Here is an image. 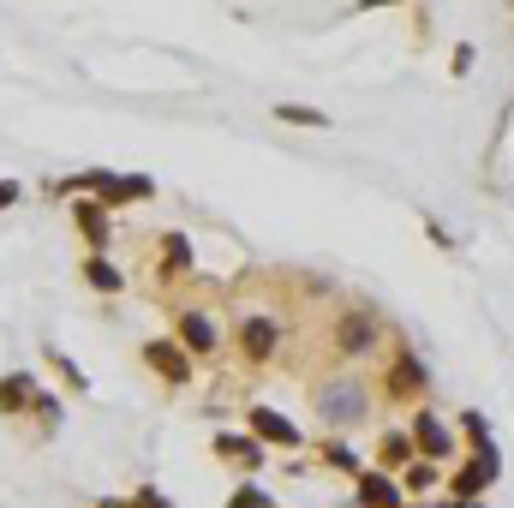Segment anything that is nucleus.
I'll list each match as a JSON object with an SVG mask.
<instances>
[{
    "label": "nucleus",
    "instance_id": "obj_9",
    "mask_svg": "<svg viewBox=\"0 0 514 508\" xmlns=\"http://www.w3.org/2000/svg\"><path fill=\"white\" fill-rule=\"evenodd\" d=\"M84 275H90V287H102V294H120V281H126L108 257H90V263H84Z\"/></svg>",
    "mask_w": 514,
    "mask_h": 508
},
{
    "label": "nucleus",
    "instance_id": "obj_4",
    "mask_svg": "<svg viewBox=\"0 0 514 508\" xmlns=\"http://www.w3.org/2000/svg\"><path fill=\"white\" fill-rule=\"evenodd\" d=\"M179 335H186V347H192V353H210V347H216V323H210L203 312H186V317H179Z\"/></svg>",
    "mask_w": 514,
    "mask_h": 508
},
{
    "label": "nucleus",
    "instance_id": "obj_16",
    "mask_svg": "<svg viewBox=\"0 0 514 508\" xmlns=\"http://www.w3.org/2000/svg\"><path fill=\"white\" fill-rule=\"evenodd\" d=\"M234 508H269V496H263V490H239Z\"/></svg>",
    "mask_w": 514,
    "mask_h": 508
},
{
    "label": "nucleus",
    "instance_id": "obj_10",
    "mask_svg": "<svg viewBox=\"0 0 514 508\" xmlns=\"http://www.w3.org/2000/svg\"><path fill=\"white\" fill-rule=\"evenodd\" d=\"M341 347H347V353L371 347V317H347V323H341Z\"/></svg>",
    "mask_w": 514,
    "mask_h": 508
},
{
    "label": "nucleus",
    "instance_id": "obj_12",
    "mask_svg": "<svg viewBox=\"0 0 514 508\" xmlns=\"http://www.w3.org/2000/svg\"><path fill=\"white\" fill-rule=\"evenodd\" d=\"M216 449H221V454H234L239 467H257V443H245V437H221Z\"/></svg>",
    "mask_w": 514,
    "mask_h": 508
},
{
    "label": "nucleus",
    "instance_id": "obj_1",
    "mask_svg": "<svg viewBox=\"0 0 514 508\" xmlns=\"http://www.w3.org/2000/svg\"><path fill=\"white\" fill-rule=\"evenodd\" d=\"M317 412L341 430L359 425L365 419V383H329V389H317Z\"/></svg>",
    "mask_w": 514,
    "mask_h": 508
},
{
    "label": "nucleus",
    "instance_id": "obj_18",
    "mask_svg": "<svg viewBox=\"0 0 514 508\" xmlns=\"http://www.w3.org/2000/svg\"><path fill=\"white\" fill-rule=\"evenodd\" d=\"M12 197H19V186H12V179H0V210H6Z\"/></svg>",
    "mask_w": 514,
    "mask_h": 508
},
{
    "label": "nucleus",
    "instance_id": "obj_15",
    "mask_svg": "<svg viewBox=\"0 0 514 508\" xmlns=\"http://www.w3.org/2000/svg\"><path fill=\"white\" fill-rule=\"evenodd\" d=\"M401 389H419L425 383V371H419V359H401V377H395Z\"/></svg>",
    "mask_w": 514,
    "mask_h": 508
},
{
    "label": "nucleus",
    "instance_id": "obj_14",
    "mask_svg": "<svg viewBox=\"0 0 514 508\" xmlns=\"http://www.w3.org/2000/svg\"><path fill=\"white\" fill-rule=\"evenodd\" d=\"M186 263H192V246H186V239L174 234V239H168V270L179 275V270H186Z\"/></svg>",
    "mask_w": 514,
    "mask_h": 508
},
{
    "label": "nucleus",
    "instance_id": "obj_2",
    "mask_svg": "<svg viewBox=\"0 0 514 508\" xmlns=\"http://www.w3.org/2000/svg\"><path fill=\"white\" fill-rule=\"evenodd\" d=\"M144 359H150L162 377H174V383H186V377H192V365H186V353H179L174 341H150V347H144Z\"/></svg>",
    "mask_w": 514,
    "mask_h": 508
},
{
    "label": "nucleus",
    "instance_id": "obj_13",
    "mask_svg": "<svg viewBox=\"0 0 514 508\" xmlns=\"http://www.w3.org/2000/svg\"><path fill=\"white\" fill-rule=\"evenodd\" d=\"M276 114L281 120H299V126H323V114H317V108H299V102H281Z\"/></svg>",
    "mask_w": 514,
    "mask_h": 508
},
{
    "label": "nucleus",
    "instance_id": "obj_7",
    "mask_svg": "<svg viewBox=\"0 0 514 508\" xmlns=\"http://www.w3.org/2000/svg\"><path fill=\"white\" fill-rule=\"evenodd\" d=\"M30 395H37V377H30V371H12V377H6V383H0V412L24 407Z\"/></svg>",
    "mask_w": 514,
    "mask_h": 508
},
{
    "label": "nucleus",
    "instance_id": "obj_8",
    "mask_svg": "<svg viewBox=\"0 0 514 508\" xmlns=\"http://www.w3.org/2000/svg\"><path fill=\"white\" fill-rule=\"evenodd\" d=\"M359 490H365V503H377V508H401V490L389 485V479H377V472H365Z\"/></svg>",
    "mask_w": 514,
    "mask_h": 508
},
{
    "label": "nucleus",
    "instance_id": "obj_17",
    "mask_svg": "<svg viewBox=\"0 0 514 508\" xmlns=\"http://www.w3.org/2000/svg\"><path fill=\"white\" fill-rule=\"evenodd\" d=\"M132 508H168V503H162V490H138V496H132Z\"/></svg>",
    "mask_w": 514,
    "mask_h": 508
},
{
    "label": "nucleus",
    "instance_id": "obj_11",
    "mask_svg": "<svg viewBox=\"0 0 514 508\" xmlns=\"http://www.w3.org/2000/svg\"><path fill=\"white\" fill-rule=\"evenodd\" d=\"M79 228L90 234V246H102V239H108V215H102L96 204H79Z\"/></svg>",
    "mask_w": 514,
    "mask_h": 508
},
{
    "label": "nucleus",
    "instance_id": "obj_3",
    "mask_svg": "<svg viewBox=\"0 0 514 508\" xmlns=\"http://www.w3.org/2000/svg\"><path fill=\"white\" fill-rule=\"evenodd\" d=\"M252 430H257V437H269V443H281V449H294V443H299V430L287 425V419H276L269 407H257V412H252Z\"/></svg>",
    "mask_w": 514,
    "mask_h": 508
},
{
    "label": "nucleus",
    "instance_id": "obj_5",
    "mask_svg": "<svg viewBox=\"0 0 514 508\" xmlns=\"http://www.w3.org/2000/svg\"><path fill=\"white\" fill-rule=\"evenodd\" d=\"M413 437H419V443H425V454H436V461L449 454V430L436 425L431 412H413Z\"/></svg>",
    "mask_w": 514,
    "mask_h": 508
},
{
    "label": "nucleus",
    "instance_id": "obj_6",
    "mask_svg": "<svg viewBox=\"0 0 514 508\" xmlns=\"http://www.w3.org/2000/svg\"><path fill=\"white\" fill-rule=\"evenodd\" d=\"M245 353H252V359H269V353H276V323H269V317H252V323H245Z\"/></svg>",
    "mask_w": 514,
    "mask_h": 508
}]
</instances>
